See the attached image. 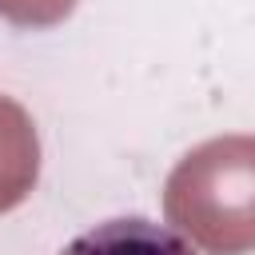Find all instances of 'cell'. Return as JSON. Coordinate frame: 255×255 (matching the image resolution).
<instances>
[{"label": "cell", "mask_w": 255, "mask_h": 255, "mask_svg": "<svg viewBox=\"0 0 255 255\" xmlns=\"http://www.w3.org/2000/svg\"><path fill=\"white\" fill-rule=\"evenodd\" d=\"M60 255H199V251L167 223L143 215H120L80 231Z\"/></svg>", "instance_id": "obj_2"}, {"label": "cell", "mask_w": 255, "mask_h": 255, "mask_svg": "<svg viewBox=\"0 0 255 255\" xmlns=\"http://www.w3.org/2000/svg\"><path fill=\"white\" fill-rule=\"evenodd\" d=\"M40 147L36 128L20 104L0 96V211H12L36 183Z\"/></svg>", "instance_id": "obj_3"}, {"label": "cell", "mask_w": 255, "mask_h": 255, "mask_svg": "<svg viewBox=\"0 0 255 255\" xmlns=\"http://www.w3.org/2000/svg\"><path fill=\"white\" fill-rule=\"evenodd\" d=\"M72 8H76V0H0V16L20 28H52Z\"/></svg>", "instance_id": "obj_4"}, {"label": "cell", "mask_w": 255, "mask_h": 255, "mask_svg": "<svg viewBox=\"0 0 255 255\" xmlns=\"http://www.w3.org/2000/svg\"><path fill=\"white\" fill-rule=\"evenodd\" d=\"M163 207L211 255L255 251V135H219L187 151L167 175Z\"/></svg>", "instance_id": "obj_1"}]
</instances>
